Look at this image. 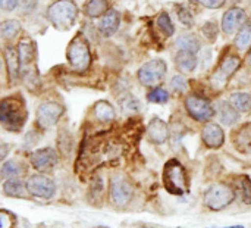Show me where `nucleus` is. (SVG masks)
Segmentation results:
<instances>
[{
  "instance_id": "f257e3e1",
  "label": "nucleus",
  "mask_w": 251,
  "mask_h": 228,
  "mask_svg": "<svg viewBox=\"0 0 251 228\" xmlns=\"http://www.w3.org/2000/svg\"><path fill=\"white\" fill-rule=\"evenodd\" d=\"M26 106L21 96L4 97L0 103V122L7 131H21L26 122Z\"/></svg>"
},
{
  "instance_id": "f03ea898",
  "label": "nucleus",
  "mask_w": 251,
  "mask_h": 228,
  "mask_svg": "<svg viewBox=\"0 0 251 228\" xmlns=\"http://www.w3.org/2000/svg\"><path fill=\"white\" fill-rule=\"evenodd\" d=\"M46 15L56 29L68 31L76 21L78 6L74 0H56L47 7Z\"/></svg>"
},
{
  "instance_id": "7ed1b4c3",
  "label": "nucleus",
  "mask_w": 251,
  "mask_h": 228,
  "mask_svg": "<svg viewBox=\"0 0 251 228\" xmlns=\"http://www.w3.org/2000/svg\"><path fill=\"white\" fill-rule=\"evenodd\" d=\"M163 186L171 195L182 196L188 192V174L176 159H169L163 167Z\"/></svg>"
},
{
  "instance_id": "20e7f679",
  "label": "nucleus",
  "mask_w": 251,
  "mask_h": 228,
  "mask_svg": "<svg viewBox=\"0 0 251 228\" xmlns=\"http://www.w3.org/2000/svg\"><path fill=\"white\" fill-rule=\"evenodd\" d=\"M66 57L68 62L71 65V68L75 72H85L90 65H91V52H90V46L88 41L85 40V37L78 32L69 43L68 50H66Z\"/></svg>"
},
{
  "instance_id": "39448f33",
  "label": "nucleus",
  "mask_w": 251,
  "mask_h": 228,
  "mask_svg": "<svg viewBox=\"0 0 251 228\" xmlns=\"http://www.w3.org/2000/svg\"><path fill=\"white\" fill-rule=\"evenodd\" d=\"M235 192L224 184H213L204 193V205L210 211H222L235 200Z\"/></svg>"
},
{
  "instance_id": "423d86ee",
  "label": "nucleus",
  "mask_w": 251,
  "mask_h": 228,
  "mask_svg": "<svg viewBox=\"0 0 251 228\" xmlns=\"http://www.w3.org/2000/svg\"><path fill=\"white\" fill-rule=\"evenodd\" d=\"M168 71L166 62L162 59H154L144 63L138 69V81L146 87H154L165 78Z\"/></svg>"
},
{
  "instance_id": "0eeeda50",
  "label": "nucleus",
  "mask_w": 251,
  "mask_h": 228,
  "mask_svg": "<svg viewBox=\"0 0 251 228\" xmlns=\"http://www.w3.org/2000/svg\"><path fill=\"white\" fill-rule=\"evenodd\" d=\"M185 109L193 119L200 121V122L209 121L215 115V109L212 103L207 99L200 97L197 94H190L185 99Z\"/></svg>"
},
{
  "instance_id": "6e6552de",
  "label": "nucleus",
  "mask_w": 251,
  "mask_h": 228,
  "mask_svg": "<svg viewBox=\"0 0 251 228\" xmlns=\"http://www.w3.org/2000/svg\"><path fill=\"white\" fill-rule=\"evenodd\" d=\"M109 198L113 205L122 208L132 199V187L122 175H113L109 184Z\"/></svg>"
},
{
  "instance_id": "1a4fd4ad",
  "label": "nucleus",
  "mask_w": 251,
  "mask_h": 228,
  "mask_svg": "<svg viewBox=\"0 0 251 228\" xmlns=\"http://www.w3.org/2000/svg\"><path fill=\"white\" fill-rule=\"evenodd\" d=\"M63 106L57 102H44L37 109V125L43 130L53 127L62 116Z\"/></svg>"
},
{
  "instance_id": "9d476101",
  "label": "nucleus",
  "mask_w": 251,
  "mask_h": 228,
  "mask_svg": "<svg viewBox=\"0 0 251 228\" xmlns=\"http://www.w3.org/2000/svg\"><path fill=\"white\" fill-rule=\"evenodd\" d=\"M26 190L40 199H50L53 198L54 192H56V184L51 178H49L47 175H32L28 178L26 181Z\"/></svg>"
},
{
  "instance_id": "9b49d317",
  "label": "nucleus",
  "mask_w": 251,
  "mask_h": 228,
  "mask_svg": "<svg viewBox=\"0 0 251 228\" xmlns=\"http://www.w3.org/2000/svg\"><path fill=\"white\" fill-rule=\"evenodd\" d=\"M241 65V60L238 56L235 55H228L226 57H224V60L219 63L218 69L215 71L212 80L215 84H219V86H225L226 81L237 72V69L240 68Z\"/></svg>"
},
{
  "instance_id": "f8f14e48",
  "label": "nucleus",
  "mask_w": 251,
  "mask_h": 228,
  "mask_svg": "<svg viewBox=\"0 0 251 228\" xmlns=\"http://www.w3.org/2000/svg\"><path fill=\"white\" fill-rule=\"evenodd\" d=\"M57 153L50 149V147H46V149H40L37 152H34L31 155V164L34 167V170L40 171V172H49L51 171L56 164H57Z\"/></svg>"
},
{
  "instance_id": "ddd939ff",
  "label": "nucleus",
  "mask_w": 251,
  "mask_h": 228,
  "mask_svg": "<svg viewBox=\"0 0 251 228\" xmlns=\"http://www.w3.org/2000/svg\"><path fill=\"white\" fill-rule=\"evenodd\" d=\"M247 16L246 10L241 7H231L224 13L222 18V29L225 34H234L235 31H240L244 27Z\"/></svg>"
},
{
  "instance_id": "4468645a",
  "label": "nucleus",
  "mask_w": 251,
  "mask_h": 228,
  "mask_svg": "<svg viewBox=\"0 0 251 228\" xmlns=\"http://www.w3.org/2000/svg\"><path fill=\"white\" fill-rule=\"evenodd\" d=\"M201 140L207 147L219 149L225 142V133L221 125L215 122H207L201 130Z\"/></svg>"
},
{
  "instance_id": "2eb2a0df",
  "label": "nucleus",
  "mask_w": 251,
  "mask_h": 228,
  "mask_svg": "<svg viewBox=\"0 0 251 228\" xmlns=\"http://www.w3.org/2000/svg\"><path fill=\"white\" fill-rule=\"evenodd\" d=\"M3 57H4V65H6L9 81L15 83L19 75V68H21V59L18 55V49H15L12 46H4Z\"/></svg>"
},
{
  "instance_id": "dca6fc26",
  "label": "nucleus",
  "mask_w": 251,
  "mask_h": 228,
  "mask_svg": "<svg viewBox=\"0 0 251 228\" xmlns=\"http://www.w3.org/2000/svg\"><path fill=\"white\" fill-rule=\"evenodd\" d=\"M119 25H121V15H119V12L115 10V9H110V10H107L101 16V19L99 22V31L104 37H110V35H113L118 31Z\"/></svg>"
},
{
  "instance_id": "f3484780",
  "label": "nucleus",
  "mask_w": 251,
  "mask_h": 228,
  "mask_svg": "<svg viewBox=\"0 0 251 228\" xmlns=\"http://www.w3.org/2000/svg\"><path fill=\"white\" fill-rule=\"evenodd\" d=\"M147 134L150 137V140L156 144H162L168 140L169 137V130H168V125L163 119L154 116L150 124H149V128H147Z\"/></svg>"
},
{
  "instance_id": "a211bd4d",
  "label": "nucleus",
  "mask_w": 251,
  "mask_h": 228,
  "mask_svg": "<svg viewBox=\"0 0 251 228\" xmlns=\"http://www.w3.org/2000/svg\"><path fill=\"white\" fill-rule=\"evenodd\" d=\"M18 55H19V59H21V66L24 68H28L34 59H35V44L34 41L29 38V37H22L18 43Z\"/></svg>"
},
{
  "instance_id": "6ab92c4d",
  "label": "nucleus",
  "mask_w": 251,
  "mask_h": 228,
  "mask_svg": "<svg viewBox=\"0 0 251 228\" xmlns=\"http://www.w3.org/2000/svg\"><path fill=\"white\" fill-rule=\"evenodd\" d=\"M232 142H234V146L246 153L249 152L251 147V124H244L241 125L234 134H232Z\"/></svg>"
},
{
  "instance_id": "aec40b11",
  "label": "nucleus",
  "mask_w": 251,
  "mask_h": 228,
  "mask_svg": "<svg viewBox=\"0 0 251 228\" xmlns=\"http://www.w3.org/2000/svg\"><path fill=\"white\" fill-rule=\"evenodd\" d=\"M175 66L182 72V74H190L196 69L197 66V57L196 53L179 50L175 57Z\"/></svg>"
},
{
  "instance_id": "412c9836",
  "label": "nucleus",
  "mask_w": 251,
  "mask_h": 228,
  "mask_svg": "<svg viewBox=\"0 0 251 228\" xmlns=\"http://www.w3.org/2000/svg\"><path fill=\"white\" fill-rule=\"evenodd\" d=\"M94 116L97 121L103 122V124H107V122H112L116 116L115 114V109L113 106L106 102V100H99L96 105H94Z\"/></svg>"
},
{
  "instance_id": "4be33fe9",
  "label": "nucleus",
  "mask_w": 251,
  "mask_h": 228,
  "mask_svg": "<svg viewBox=\"0 0 251 228\" xmlns=\"http://www.w3.org/2000/svg\"><path fill=\"white\" fill-rule=\"evenodd\" d=\"M175 46L179 50H185V52H191V53H197L201 49L200 40L196 34H181L176 38Z\"/></svg>"
},
{
  "instance_id": "5701e85b",
  "label": "nucleus",
  "mask_w": 251,
  "mask_h": 228,
  "mask_svg": "<svg viewBox=\"0 0 251 228\" xmlns=\"http://www.w3.org/2000/svg\"><path fill=\"white\" fill-rule=\"evenodd\" d=\"M109 9V0H87L84 6V12L88 18H100Z\"/></svg>"
},
{
  "instance_id": "b1692460",
  "label": "nucleus",
  "mask_w": 251,
  "mask_h": 228,
  "mask_svg": "<svg viewBox=\"0 0 251 228\" xmlns=\"http://www.w3.org/2000/svg\"><path fill=\"white\" fill-rule=\"evenodd\" d=\"M25 190H26V184L24 186V183L21 180L16 178H9L3 183V193L6 196L10 198H24L25 196Z\"/></svg>"
},
{
  "instance_id": "393cba45",
  "label": "nucleus",
  "mask_w": 251,
  "mask_h": 228,
  "mask_svg": "<svg viewBox=\"0 0 251 228\" xmlns=\"http://www.w3.org/2000/svg\"><path fill=\"white\" fill-rule=\"evenodd\" d=\"M219 116H221V122L224 125H232L240 118L238 111L229 102H224L219 105Z\"/></svg>"
},
{
  "instance_id": "a878e982",
  "label": "nucleus",
  "mask_w": 251,
  "mask_h": 228,
  "mask_svg": "<svg viewBox=\"0 0 251 228\" xmlns=\"http://www.w3.org/2000/svg\"><path fill=\"white\" fill-rule=\"evenodd\" d=\"M229 103L238 112H250L251 111V93H234L229 97Z\"/></svg>"
},
{
  "instance_id": "bb28decb",
  "label": "nucleus",
  "mask_w": 251,
  "mask_h": 228,
  "mask_svg": "<svg viewBox=\"0 0 251 228\" xmlns=\"http://www.w3.org/2000/svg\"><path fill=\"white\" fill-rule=\"evenodd\" d=\"M19 31H21V24L16 19L3 21L0 25V34H1V38H4V40H10V38L16 37V34Z\"/></svg>"
},
{
  "instance_id": "cd10ccee",
  "label": "nucleus",
  "mask_w": 251,
  "mask_h": 228,
  "mask_svg": "<svg viewBox=\"0 0 251 228\" xmlns=\"http://www.w3.org/2000/svg\"><path fill=\"white\" fill-rule=\"evenodd\" d=\"M235 46L240 49V50H247L251 46V24H247L244 25L237 37H235Z\"/></svg>"
},
{
  "instance_id": "c85d7f7f",
  "label": "nucleus",
  "mask_w": 251,
  "mask_h": 228,
  "mask_svg": "<svg viewBox=\"0 0 251 228\" xmlns=\"http://www.w3.org/2000/svg\"><path fill=\"white\" fill-rule=\"evenodd\" d=\"M157 27L160 28V31L166 35V37H171L174 35L175 32V28H174V24L171 21V16L166 13V12H162L157 18Z\"/></svg>"
},
{
  "instance_id": "c756f323",
  "label": "nucleus",
  "mask_w": 251,
  "mask_h": 228,
  "mask_svg": "<svg viewBox=\"0 0 251 228\" xmlns=\"http://www.w3.org/2000/svg\"><path fill=\"white\" fill-rule=\"evenodd\" d=\"M147 99H149V102H151V103L163 105V103H166V102L169 100V93H168L165 88H162V87H154L153 90L149 91Z\"/></svg>"
},
{
  "instance_id": "7c9ffc66",
  "label": "nucleus",
  "mask_w": 251,
  "mask_h": 228,
  "mask_svg": "<svg viewBox=\"0 0 251 228\" xmlns=\"http://www.w3.org/2000/svg\"><path fill=\"white\" fill-rule=\"evenodd\" d=\"M1 178H15L21 174V168L16 162L13 161H9V162H4L1 165Z\"/></svg>"
},
{
  "instance_id": "2f4dec72",
  "label": "nucleus",
  "mask_w": 251,
  "mask_h": 228,
  "mask_svg": "<svg viewBox=\"0 0 251 228\" xmlns=\"http://www.w3.org/2000/svg\"><path fill=\"white\" fill-rule=\"evenodd\" d=\"M240 187V195H241V199L244 203L251 205V178L249 175H244L238 184Z\"/></svg>"
},
{
  "instance_id": "473e14b6",
  "label": "nucleus",
  "mask_w": 251,
  "mask_h": 228,
  "mask_svg": "<svg viewBox=\"0 0 251 228\" xmlns=\"http://www.w3.org/2000/svg\"><path fill=\"white\" fill-rule=\"evenodd\" d=\"M201 32H203V35L209 40V41H216V38H218V27H216V24H215V21H207L203 27H201Z\"/></svg>"
},
{
  "instance_id": "72a5a7b5",
  "label": "nucleus",
  "mask_w": 251,
  "mask_h": 228,
  "mask_svg": "<svg viewBox=\"0 0 251 228\" xmlns=\"http://www.w3.org/2000/svg\"><path fill=\"white\" fill-rule=\"evenodd\" d=\"M176 13H178V19H179L181 24H184L185 27H193L194 25V16L191 15V12L187 7L178 6Z\"/></svg>"
},
{
  "instance_id": "f704fd0d",
  "label": "nucleus",
  "mask_w": 251,
  "mask_h": 228,
  "mask_svg": "<svg viewBox=\"0 0 251 228\" xmlns=\"http://www.w3.org/2000/svg\"><path fill=\"white\" fill-rule=\"evenodd\" d=\"M121 106L125 112H138L140 111V102L134 97V96H126L122 102Z\"/></svg>"
},
{
  "instance_id": "c9c22d12",
  "label": "nucleus",
  "mask_w": 251,
  "mask_h": 228,
  "mask_svg": "<svg viewBox=\"0 0 251 228\" xmlns=\"http://www.w3.org/2000/svg\"><path fill=\"white\" fill-rule=\"evenodd\" d=\"M171 87L176 93H184L187 90V80L182 75H175L171 80Z\"/></svg>"
},
{
  "instance_id": "e433bc0d",
  "label": "nucleus",
  "mask_w": 251,
  "mask_h": 228,
  "mask_svg": "<svg viewBox=\"0 0 251 228\" xmlns=\"http://www.w3.org/2000/svg\"><path fill=\"white\" fill-rule=\"evenodd\" d=\"M197 1L209 9H219L225 4V0H197Z\"/></svg>"
},
{
  "instance_id": "4c0bfd02",
  "label": "nucleus",
  "mask_w": 251,
  "mask_h": 228,
  "mask_svg": "<svg viewBox=\"0 0 251 228\" xmlns=\"http://www.w3.org/2000/svg\"><path fill=\"white\" fill-rule=\"evenodd\" d=\"M0 3H1V9L7 10V12L16 9V6H18V0H0Z\"/></svg>"
},
{
  "instance_id": "58836bf2",
  "label": "nucleus",
  "mask_w": 251,
  "mask_h": 228,
  "mask_svg": "<svg viewBox=\"0 0 251 228\" xmlns=\"http://www.w3.org/2000/svg\"><path fill=\"white\" fill-rule=\"evenodd\" d=\"M38 0H21V6L24 12H31L35 6H37Z\"/></svg>"
},
{
  "instance_id": "ea45409f",
  "label": "nucleus",
  "mask_w": 251,
  "mask_h": 228,
  "mask_svg": "<svg viewBox=\"0 0 251 228\" xmlns=\"http://www.w3.org/2000/svg\"><path fill=\"white\" fill-rule=\"evenodd\" d=\"M246 60H247V65H249V66H251V50L249 52V55L246 56Z\"/></svg>"
},
{
  "instance_id": "a19ab883",
  "label": "nucleus",
  "mask_w": 251,
  "mask_h": 228,
  "mask_svg": "<svg viewBox=\"0 0 251 228\" xmlns=\"http://www.w3.org/2000/svg\"><path fill=\"white\" fill-rule=\"evenodd\" d=\"M225 228H244L243 226H232V227H225Z\"/></svg>"
},
{
  "instance_id": "79ce46f5",
  "label": "nucleus",
  "mask_w": 251,
  "mask_h": 228,
  "mask_svg": "<svg viewBox=\"0 0 251 228\" xmlns=\"http://www.w3.org/2000/svg\"><path fill=\"white\" fill-rule=\"evenodd\" d=\"M97 228H106V227H97Z\"/></svg>"
}]
</instances>
